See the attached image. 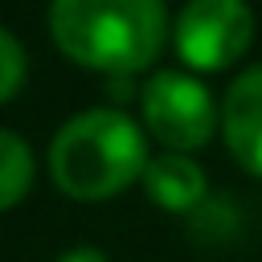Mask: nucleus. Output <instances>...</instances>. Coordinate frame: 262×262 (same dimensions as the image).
<instances>
[{
  "label": "nucleus",
  "mask_w": 262,
  "mask_h": 262,
  "mask_svg": "<svg viewBox=\"0 0 262 262\" xmlns=\"http://www.w3.org/2000/svg\"><path fill=\"white\" fill-rule=\"evenodd\" d=\"M49 29L78 66L135 74L160 53L168 16L156 0H61L49 12Z\"/></svg>",
  "instance_id": "1"
},
{
  "label": "nucleus",
  "mask_w": 262,
  "mask_h": 262,
  "mask_svg": "<svg viewBox=\"0 0 262 262\" xmlns=\"http://www.w3.org/2000/svg\"><path fill=\"white\" fill-rule=\"evenodd\" d=\"M151 160L143 131L123 111H86L70 119L49 147V168L57 188H66L78 201L115 196Z\"/></svg>",
  "instance_id": "2"
},
{
  "label": "nucleus",
  "mask_w": 262,
  "mask_h": 262,
  "mask_svg": "<svg viewBox=\"0 0 262 262\" xmlns=\"http://www.w3.org/2000/svg\"><path fill=\"white\" fill-rule=\"evenodd\" d=\"M254 16L237 0H196L176 20V49L196 70H225L246 53Z\"/></svg>",
  "instance_id": "3"
},
{
  "label": "nucleus",
  "mask_w": 262,
  "mask_h": 262,
  "mask_svg": "<svg viewBox=\"0 0 262 262\" xmlns=\"http://www.w3.org/2000/svg\"><path fill=\"white\" fill-rule=\"evenodd\" d=\"M143 119H147V127L156 131L160 143L184 151V147H201L209 139L213 102H209V90L196 78L164 70L143 86Z\"/></svg>",
  "instance_id": "4"
},
{
  "label": "nucleus",
  "mask_w": 262,
  "mask_h": 262,
  "mask_svg": "<svg viewBox=\"0 0 262 262\" xmlns=\"http://www.w3.org/2000/svg\"><path fill=\"white\" fill-rule=\"evenodd\" d=\"M225 143L229 151L262 176V66L246 70L225 98Z\"/></svg>",
  "instance_id": "5"
},
{
  "label": "nucleus",
  "mask_w": 262,
  "mask_h": 262,
  "mask_svg": "<svg viewBox=\"0 0 262 262\" xmlns=\"http://www.w3.org/2000/svg\"><path fill=\"white\" fill-rule=\"evenodd\" d=\"M143 184H147V196L160 209H172V213L196 209L201 196H205V176L184 156H160V160H151L143 168Z\"/></svg>",
  "instance_id": "6"
},
{
  "label": "nucleus",
  "mask_w": 262,
  "mask_h": 262,
  "mask_svg": "<svg viewBox=\"0 0 262 262\" xmlns=\"http://www.w3.org/2000/svg\"><path fill=\"white\" fill-rule=\"evenodd\" d=\"M33 184V156L29 147L12 135V131H0V209L16 205Z\"/></svg>",
  "instance_id": "7"
},
{
  "label": "nucleus",
  "mask_w": 262,
  "mask_h": 262,
  "mask_svg": "<svg viewBox=\"0 0 262 262\" xmlns=\"http://www.w3.org/2000/svg\"><path fill=\"white\" fill-rule=\"evenodd\" d=\"M20 78H25V53H20V45L12 41V33L0 29V102L16 94Z\"/></svg>",
  "instance_id": "8"
},
{
  "label": "nucleus",
  "mask_w": 262,
  "mask_h": 262,
  "mask_svg": "<svg viewBox=\"0 0 262 262\" xmlns=\"http://www.w3.org/2000/svg\"><path fill=\"white\" fill-rule=\"evenodd\" d=\"M57 262H106L98 250H70V254H61Z\"/></svg>",
  "instance_id": "9"
}]
</instances>
